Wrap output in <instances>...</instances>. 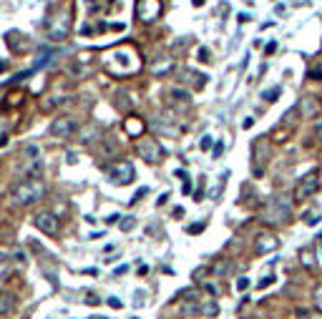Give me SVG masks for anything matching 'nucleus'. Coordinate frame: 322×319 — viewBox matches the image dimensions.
Instances as JSON below:
<instances>
[{"instance_id": "f257e3e1", "label": "nucleus", "mask_w": 322, "mask_h": 319, "mask_svg": "<svg viewBox=\"0 0 322 319\" xmlns=\"http://www.w3.org/2000/svg\"><path fill=\"white\" fill-rule=\"evenodd\" d=\"M262 221L269 226H285L292 219V201L287 196H272L262 206Z\"/></svg>"}, {"instance_id": "f03ea898", "label": "nucleus", "mask_w": 322, "mask_h": 319, "mask_svg": "<svg viewBox=\"0 0 322 319\" xmlns=\"http://www.w3.org/2000/svg\"><path fill=\"white\" fill-rule=\"evenodd\" d=\"M40 196H43V184H40V178H26V181H20V184L10 191V199H13V203H18V206H30V203L38 201Z\"/></svg>"}, {"instance_id": "7ed1b4c3", "label": "nucleus", "mask_w": 322, "mask_h": 319, "mask_svg": "<svg viewBox=\"0 0 322 319\" xmlns=\"http://www.w3.org/2000/svg\"><path fill=\"white\" fill-rule=\"evenodd\" d=\"M252 156H254V176L260 178L264 174V164L269 161L272 156V146L267 141V136H260L254 144H252Z\"/></svg>"}, {"instance_id": "20e7f679", "label": "nucleus", "mask_w": 322, "mask_h": 319, "mask_svg": "<svg viewBox=\"0 0 322 319\" xmlns=\"http://www.w3.org/2000/svg\"><path fill=\"white\" fill-rule=\"evenodd\" d=\"M106 174H109V178H111L114 184L126 186V184H131V181H134L136 171H134V164H131V161H116L114 166H109V169H106Z\"/></svg>"}, {"instance_id": "39448f33", "label": "nucleus", "mask_w": 322, "mask_h": 319, "mask_svg": "<svg viewBox=\"0 0 322 319\" xmlns=\"http://www.w3.org/2000/svg\"><path fill=\"white\" fill-rule=\"evenodd\" d=\"M317 189H320V174L312 171V174L302 176L299 184L294 186V199H297V201H305V199H310L312 194H317Z\"/></svg>"}, {"instance_id": "423d86ee", "label": "nucleus", "mask_w": 322, "mask_h": 319, "mask_svg": "<svg viewBox=\"0 0 322 319\" xmlns=\"http://www.w3.org/2000/svg\"><path fill=\"white\" fill-rule=\"evenodd\" d=\"M76 128H78V123H76L73 116H60L51 123V133H53L56 139H71V136L76 133Z\"/></svg>"}, {"instance_id": "0eeeda50", "label": "nucleus", "mask_w": 322, "mask_h": 319, "mask_svg": "<svg viewBox=\"0 0 322 319\" xmlns=\"http://www.w3.org/2000/svg\"><path fill=\"white\" fill-rule=\"evenodd\" d=\"M139 153H141V158H146L148 164H159V161L164 158V148H161L159 141H154V139L139 141Z\"/></svg>"}, {"instance_id": "6e6552de", "label": "nucleus", "mask_w": 322, "mask_h": 319, "mask_svg": "<svg viewBox=\"0 0 322 319\" xmlns=\"http://www.w3.org/2000/svg\"><path fill=\"white\" fill-rule=\"evenodd\" d=\"M136 15H139V20H144V23L156 20V18L161 15V3H159V0H139V3H136Z\"/></svg>"}, {"instance_id": "1a4fd4ad", "label": "nucleus", "mask_w": 322, "mask_h": 319, "mask_svg": "<svg viewBox=\"0 0 322 319\" xmlns=\"http://www.w3.org/2000/svg\"><path fill=\"white\" fill-rule=\"evenodd\" d=\"M35 226L43 234H48V236H56L60 229V221L51 211H40V214H35Z\"/></svg>"}, {"instance_id": "9d476101", "label": "nucleus", "mask_w": 322, "mask_h": 319, "mask_svg": "<svg viewBox=\"0 0 322 319\" xmlns=\"http://www.w3.org/2000/svg\"><path fill=\"white\" fill-rule=\"evenodd\" d=\"M254 249L257 254H269V252H277L280 249V239L274 234H260L254 239Z\"/></svg>"}, {"instance_id": "9b49d317", "label": "nucleus", "mask_w": 322, "mask_h": 319, "mask_svg": "<svg viewBox=\"0 0 322 319\" xmlns=\"http://www.w3.org/2000/svg\"><path fill=\"white\" fill-rule=\"evenodd\" d=\"M68 28H71V26H68V18H66V15H58L56 23L48 30V38H51V40H63V38L68 35Z\"/></svg>"}, {"instance_id": "f8f14e48", "label": "nucleus", "mask_w": 322, "mask_h": 319, "mask_svg": "<svg viewBox=\"0 0 322 319\" xmlns=\"http://www.w3.org/2000/svg\"><path fill=\"white\" fill-rule=\"evenodd\" d=\"M297 111H299V116H302V118H312V116H317L320 106H317V101H315L312 96H305V98H299Z\"/></svg>"}, {"instance_id": "ddd939ff", "label": "nucleus", "mask_w": 322, "mask_h": 319, "mask_svg": "<svg viewBox=\"0 0 322 319\" xmlns=\"http://www.w3.org/2000/svg\"><path fill=\"white\" fill-rule=\"evenodd\" d=\"M217 312H219V307H217L214 299L202 297V299L197 302V314H202V317H217Z\"/></svg>"}, {"instance_id": "4468645a", "label": "nucleus", "mask_w": 322, "mask_h": 319, "mask_svg": "<svg viewBox=\"0 0 322 319\" xmlns=\"http://www.w3.org/2000/svg\"><path fill=\"white\" fill-rule=\"evenodd\" d=\"M15 307V297L13 294H0V314H8Z\"/></svg>"}, {"instance_id": "2eb2a0df", "label": "nucleus", "mask_w": 322, "mask_h": 319, "mask_svg": "<svg viewBox=\"0 0 322 319\" xmlns=\"http://www.w3.org/2000/svg\"><path fill=\"white\" fill-rule=\"evenodd\" d=\"M280 93H282V88H280V86H274V88H269V90H264V93H262V98L267 101V103H274V101L280 98Z\"/></svg>"}, {"instance_id": "dca6fc26", "label": "nucleus", "mask_w": 322, "mask_h": 319, "mask_svg": "<svg viewBox=\"0 0 322 319\" xmlns=\"http://www.w3.org/2000/svg\"><path fill=\"white\" fill-rule=\"evenodd\" d=\"M307 78H312V81H322V63L310 65V71H307Z\"/></svg>"}, {"instance_id": "f3484780", "label": "nucleus", "mask_w": 322, "mask_h": 319, "mask_svg": "<svg viewBox=\"0 0 322 319\" xmlns=\"http://www.w3.org/2000/svg\"><path fill=\"white\" fill-rule=\"evenodd\" d=\"M299 257H302V264H305V266H315V254H312L310 249H302Z\"/></svg>"}, {"instance_id": "a211bd4d", "label": "nucleus", "mask_w": 322, "mask_h": 319, "mask_svg": "<svg viewBox=\"0 0 322 319\" xmlns=\"http://www.w3.org/2000/svg\"><path fill=\"white\" fill-rule=\"evenodd\" d=\"M8 128H10V126H8V121H5V118H0V146L8 144Z\"/></svg>"}, {"instance_id": "6ab92c4d", "label": "nucleus", "mask_w": 322, "mask_h": 319, "mask_svg": "<svg viewBox=\"0 0 322 319\" xmlns=\"http://www.w3.org/2000/svg\"><path fill=\"white\" fill-rule=\"evenodd\" d=\"M141 128H144V123H136V121H126V131H128L131 136L141 133Z\"/></svg>"}, {"instance_id": "aec40b11", "label": "nucleus", "mask_w": 322, "mask_h": 319, "mask_svg": "<svg viewBox=\"0 0 322 319\" xmlns=\"http://www.w3.org/2000/svg\"><path fill=\"white\" fill-rule=\"evenodd\" d=\"M111 153H116V141H114V139H106V146H103L101 156H111Z\"/></svg>"}, {"instance_id": "412c9836", "label": "nucleus", "mask_w": 322, "mask_h": 319, "mask_svg": "<svg viewBox=\"0 0 322 319\" xmlns=\"http://www.w3.org/2000/svg\"><path fill=\"white\" fill-rule=\"evenodd\" d=\"M305 224H307V226H317V224H320V214L307 211V214H305Z\"/></svg>"}, {"instance_id": "4be33fe9", "label": "nucleus", "mask_w": 322, "mask_h": 319, "mask_svg": "<svg viewBox=\"0 0 322 319\" xmlns=\"http://www.w3.org/2000/svg\"><path fill=\"white\" fill-rule=\"evenodd\" d=\"M312 299H315V307L322 312V284H317V287H315V291H312Z\"/></svg>"}, {"instance_id": "5701e85b", "label": "nucleus", "mask_w": 322, "mask_h": 319, "mask_svg": "<svg viewBox=\"0 0 322 319\" xmlns=\"http://www.w3.org/2000/svg\"><path fill=\"white\" fill-rule=\"evenodd\" d=\"M136 226V219L134 216H126V221H121V232H131Z\"/></svg>"}, {"instance_id": "b1692460", "label": "nucleus", "mask_w": 322, "mask_h": 319, "mask_svg": "<svg viewBox=\"0 0 322 319\" xmlns=\"http://www.w3.org/2000/svg\"><path fill=\"white\" fill-rule=\"evenodd\" d=\"M297 314L302 319H322V312H305V309H299Z\"/></svg>"}, {"instance_id": "393cba45", "label": "nucleus", "mask_w": 322, "mask_h": 319, "mask_svg": "<svg viewBox=\"0 0 322 319\" xmlns=\"http://www.w3.org/2000/svg\"><path fill=\"white\" fill-rule=\"evenodd\" d=\"M171 96H174V98H179V101H184V103H189V93H186V90H179V88H174V90H171Z\"/></svg>"}, {"instance_id": "a878e982", "label": "nucleus", "mask_w": 322, "mask_h": 319, "mask_svg": "<svg viewBox=\"0 0 322 319\" xmlns=\"http://www.w3.org/2000/svg\"><path fill=\"white\" fill-rule=\"evenodd\" d=\"M8 98H10V101H8V106H18V103L23 101V93H10Z\"/></svg>"}, {"instance_id": "bb28decb", "label": "nucleus", "mask_w": 322, "mask_h": 319, "mask_svg": "<svg viewBox=\"0 0 322 319\" xmlns=\"http://www.w3.org/2000/svg\"><path fill=\"white\" fill-rule=\"evenodd\" d=\"M199 60H202V63H211V53H209V48H199Z\"/></svg>"}, {"instance_id": "cd10ccee", "label": "nucleus", "mask_w": 322, "mask_h": 319, "mask_svg": "<svg viewBox=\"0 0 322 319\" xmlns=\"http://www.w3.org/2000/svg\"><path fill=\"white\" fill-rule=\"evenodd\" d=\"M237 289L239 291L249 289V279H247V277H239V279H237Z\"/></svg>"}, {"instance_id": "c85d7f7f", "label": "nucleus", "mask_w": 322, "mask_h": 319, "mask_svg": "<svg viewBox=\"0 0 322 319\" xmlns=\"http://www.w3.org/2000/svg\"><path fill=\"white\" fill-rule=\"evenodd\" d=\"M204 226H206L204 221H202V224H191V226H189L186 232H189V234H199V232H204Z\"/></svg>"}, {"instance_id": "c756f323", "label": "nucleus", "mask_w": 322, "mask_h": 319, "mask_svg": "<svg viewBox=\"0 0 322 319\" xmlns=\"http://www.w3.org/2000/svg\"><path fill=\"white\" fill-rule=\"evenodd\" d=\"M109 307H111V309H121L123 304H121V299H118V297H109Z\"/></svg>"}, {"instance_id": "7c9ffc66", "label": "nucleus", "mask_w": 322, "mask_h": 319, "mask_svg": "<svg viewBox=\"0 0 322 319\" xmlns=\"http://www.w3.org/2000/svg\"><path fill=\"white\" fill-rule=\"evenodd\" d=\"M211 141H214L211 136H204V139H202V144H199V148H202V151H209V148H211Z\"/></svg>"}, {"instance_id": "2f4dec72", "label": "nucleus", "mask_w": 322, "mask_h": 319, "mask_svg": "<svg viewBox=\"0 0 322 319\" xmlns=\"http://www.w3.org/2000/svg\"><path fill=\"white\" fill-rule=\"evenodd\" d=\"M86 304H91V307H96V304H101V299H98V297H96V294L91 291V294L86 297Z\"/></svg>"}, {"instance_id": "473e14b6", "label": "nucleus", "mask_w": 322, "mask_h": 319, "mask_svg": "<svg viewBox=\"0 0 322 319\" xmlns=\"http://www.w3.org/2000/svg\"><path fill=\"white\" fill-rule=\"evenodd\" d=\"M146 194H148V189H146V186H144V189H139V191H136V196H134V199H131V203L141 201V196H146Z\"/></svg>"}, {"instance_id": "72a5a7b5", "label": "nucleus", "mask_w": 322, "mask_h": 319, "mask_svg": "<svg viewBox=\"0 0 322 319\" xmlns=\"http://www.w3.org/2000/svg\"><path fill=\"white\" fill-rule=\"evenodd\" d=\"M272 282H274V274H267V277H264L262 282H260V289H264V287H269Z\"/></svg>"}, {"instance_id": "f704fd0d", "label": "nucleus", "mask_w": 322, "mask_h": 319, "mask_svg": "<svg viewBox=\"0 0 322 319\" xmlns=\"http://www.w3.org/2000/svg\"><path fill=\"white\" fill-rule=\"evenodd\" d=\"M315 136L322 141V118H320V121H315Z\"/></svg>"}, {"instance_id": "c9c22d12", "label": "nucleus", "mask_w": 322, "mask_h": 319, "mask_svg": "<svg viewBox=\"0 0 322 319\" xmlns=\"http://www.w3.org/2000/svg\"><path fill=\"white\" fill-rule=\"evenodd\" d=\"M274 51H277V43H274V40H272V43H267V48H264V53H267V56H272Z\"/></svg>"}, {"instance_id": "e433bc0d", "label": "nucleus", "mask_w": 322, "mask_h": 319, "mask_svg": "<svg viewBox=\"0 0 322 319\" xmlns=\"http://www.w3.org/2000/svg\"><path fill=\"white\" fill-rule=\"evenodd\" d=\"M222 151H224V144L219 141V144L214 146V156H222Z\"/></svg>"}, {"instance_id": "4c0bfd02", "label": "nucleus", "mask_w": 322, "mask_h": 319, "mask_svg": "<svg viewBox=\"0 0 322 319\" xmlns=\"http://www.w3.org/2000/svg\"><path fill=\"white\" fill-rule=\"evenodd\" d=\"M176 178H181V181H189V176H186V171H181V169L176 171Z\"/></svg>"}, {"instance_id": "58836bf2", "label": "nucleus", "mask_w": 322, "mask_h": 319, "mask_svg": "<svg viewBox=\"0 0 322 319\" xmlns=\"http://www.w3.org/2000/svg\"><path fill=\"white\" fill-rule=\"evenodd\" d=\"M307 3H310V0H292L294 8H302V5H307Z\"/></svg>"}, {"instance_id": "ea45409f", "label": "nucleus", "mask_w": 322, "mask_h": 319, "mask_svg": "<svg viewBox=\"0 0 322 319\" xmlns=\"http://www.w3.org/2000/svg\"><path fill=\"white\" fill-rule=\"evenodd\" d=\"M114 274H116V277H121V274H126V266H116V269H114Z\"/></svg>"}, {"instance_id": "a19ab883", "label": "nucleus", "mask_w": 322, "mask_h": 319, "mask_svg": "<svg viewBox=\"0 0 322 319\" xmlns=\"http://www.w3.org/2000/svg\"><path fill=\"white\" fill-rule=\"evenodd\" d=\"M242 126H244V128H252V126H254V118H247V121H244Z\"/></svg>"}, {"instance_id": "79ce46f5", "label": "nucleus", "mask_w": 322, "mask_h": 319, "mask_svg": "<svg viewBox=\"0 0 322 319\" xmlns=\"http://www.w3.org/2000/svg\"><path fill=\"white\" fill-rule=\"evenodd\" d=\"M174 216H176V219H179V216H184V209H181V206H176V209H174Z\"/></svg>"}, {"instance_id": "37998d69", "label": "nucleus", "mask_w": 322, "mask_h": 319, "mask_svg": "<svg viewBox=\"0 0 322 319\" xmlns=\"http://www.w3.org/2000/svg\"><path fill=\"white\" fill-rule=\"evenodd\" d=\"M191 3H194V5H197V8H199V5H204L206 0H191Z\"/></svg>"}, {"instance_id": "c03bdc74", "label": "nucleus", "mask_w": 322, "mask_h": 319, "mask_svg": "<svg viewBox=\"0 0 322 319\" xmlns=\"http://www.w3.org/2000/svg\"><path fill=\"white\" fill-rule=\"evenodd\" d=\"M5 68H8V63H3V60H0V71H5Z\"/></svg>"}, {"instance_id": "a18cd8bd", "label": "nucleus", "mask_w": 322, "mask_h": 319, "mask_svg": "<svg viewBox=\"0 0 322 319\" xmlns=\"http://www.w3.org/2000/svg\"><path fill=\"white\" fill-rule=\"evenodd\" d=\"M88 319H106V317H88Z\"/></svg>"}, {"instance_id": "49530a36", "label": "nucleus", "mask_w": 322, "mask_h": 319, "mask_svg": "<svg viewBox=\"0 0 322 319\" xmlns=\"http://www.w3.org/2000/svg\"><path fill=\"white\" fill-rule=\"evenodd\" d=\"M320 252H322V244H320Z\"/></svg>"}]
</instances>
